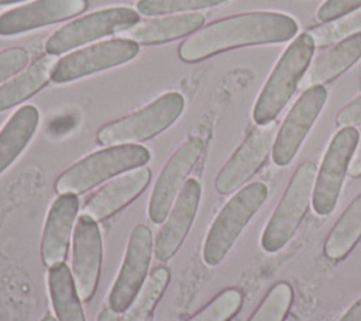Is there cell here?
<instances>
[{
  "instance_id": "10",
  "label": "cell",
  "mask_w": 361,
  "mask_h": 321,
  "mask_svg": "<svg viewBox=\"0 0 361 321\" xmlns=\"http://www.w3.org/2000/svg\"><path fill=\"white\" fill-rule=\"evenodd\" d=\"M138 51L137 42L123 38L90 45L58 61L52 70L51 80L55 83L76 80L86 75L124 63L135 58Z\"/></svg>"
},
{
  "instance_id": "35",
  "label": "cell",
  "mask_w": 361,
  "mask_h": 321,
  "mask_svg": "<svg viewBox=\"0 0 361 321\" xmlns=\"http://www.w3.org/2000/svg\"><path fill=\"white\" fill-rule=\"evenodd\" d=\"M96 321H121V320L118 317V313H116L109 304H106L102 308V311H100V314H99Z\"/></svg>"
},
{
  "instance_id": "6",
  "label": "cell",
  "mask_w": 361,
  "mask_h": 321,
  "mask_svg": "<svg viewBox=\"0 0 361 321\" xmlns=\"http://www.w3.org/2000/svg\"><path fill=\"white\" fill-rule=\"evenodd\" d=\"M316 176L317 169L313 162H305L298 168L264 229L261 245L265 252L279 251L292 238L312 200Z\"/></svg>"
},
{
  "instance_id": "37",
  "label": "cell",
  "mask_w": 361,
  "mask_h": 321,
  "mask_svg": "<svg viewBox=\"0 0 361 321\" xmlns=\"http://www.w3.org/2000/svg\"><path fill=\"white\" fill-rule=\"evenodd\" d=\"M41 321H58V320H56V318H54L52 315H45Z\"/></svg>"
},
{
  "instance_id": "36",
  "label": "cell",
  "mask_w": 361,
  "mask_h": 321,
  "mask_svg": "<svg viewBox=\"0 0 361 321\" xmlns=\"http://www.w3.org/2000/svg\"><path fill=\"white\" fill-rule=\"evenodd\" d=\"M17 1H23V0H0V6L11 4V3H17Z\"/></svg>"
},
{
  "instance_id": "30",
  "label": "cell",
  "mask_w": 361,
  "mask_h": 321,
  "mask_svg": "<svg viewBox=\"0 0 361 321\" xmlns=\"http://www.w3.org/2000/svg\"><path fill=\"white\" fill-rule=\"evenodd\" d=\"M30 62V54L20 46L8 48L0 52V82L23 70Z\"/></svg>"
},
{
  "instance_id": "15",
  "label": "cell",
  "mask_w": 361,
  "mask_h": 321,
  "mask_svg": "<svg viewBox=\"0 0 361 321\" xmlns=\"http://www.w3.org/2000/svg\"><path fill=\"white\" fill-rule=\"evenodd\" d=\"M86 0H35L0 14V35H16L82 13Z\"/></svg>"
},
{
  "instance_id": "7",
  "label": "cell",
  "mask_w": 361,
  "mask_h": 321,
  "mask_svg": "<svg viewBox=\"0 0 361 321\" xmlns=\"http://www.w3.org/2000/svg\"><path fill=\"white\" fill-rule=\"evenodd\" d=\"M140 21V14L128 7H110L80 17L59 30L47 41L49 55H59L106 35L120 34Z\"/></svg>"
},
{
  "instance_id": "28",
  "label": "cell",
  "mask_w": 361,
  "mask_h": 321,
  "mask_svg": "<svg viewBox=\"0 0 361 321\" xmlns=\"http://www.w3.org/2000/svg\"><path fill=\"white\" fill-rule=\"evenodd\" d=\"M241 304V291L237 289H227L186 321H228L240 310Z\"/></svg>"
},
{
  "instance_id": "23",
  "label": "cell",
  "mask_w": 361,
  "mask_h": 321,
  "mask_svg": "<svg viewBox=\"0 0 361 321\" xmlns=\"http://www.w3.org/2000/svg\"><path fill=\"white\" fill-rule=\"evenodd\" d=\"M48 290L58 321H86L73 276L65 262L49 268Z\"/></svg>"
},
{
  "instance_id": "20",
  "label": "cell",
  "mask_w": 361,
  "mask_h": 321,
  "mask_svg": "<svg viewBox=\"0 0 361 321\" xmlns=\"http://www.w3.org/2000/svg\"><path fill=\"white\" fill-rule=\"evenodd\" d=\"M361 58V32L354 34L317 56L302 79V87L333 80Z\"/></svg>"
},
{
  "instance_id": "16",
  "label": "cell",
  "mask_w": 361,
  "mask_h": 321,
  "mask_svg": "<svg viewBox=\"0 0 361 321\" xmlns=\"http://www.w3.org/2000/svg\"><path fill=\"white\" fill-rule=\"evenodd\" d=\"M199 201L200 184L196 179H188L157 235L154 255L158 260H168L179 249L195 220Z\"/></svg>"
},
{
  "instance_id": "14",
  "label": "cell",
  "mask_w": 361,
  "mask_h": 321,
  "mask_svg": "<svg viewBox=\"0 0 361 321\" xmlns=\"http://www.w3.org/2000/svg\"><path fill=\"white\" fill-rule=\"evenodd\" d=\"M72 276L80 300L89 301L99 283L102 235L97 221L82 214L76 220L72 241Z\"/></svg>"
},
{
  "instance_id": "29",
  "label": "cell",
  "mask_w": 361,
  "mask_h": 321,
  "mask_svg": "<svg viewBox=\"0 0 361 321\" xmlns=\"http://www.w3.org/2000/svg\"><path fill=\"white\" fill-rule=\"evenodd\" d=\"M224 1L227 0H138L137 10L144 15H159L213 7Z\"/></svg>"
},
{
  "instance_id": "8",
  "label": "cell",
  "mask_w": 361,
  "mask_h": 321,
  "mask_svg": "<svg viewBox=\"0 0 361 321\" xmlns=\"http://www.w3.org/2000/svg\"><path fill=\"white\" fill-rule=\"evenodd\" d=\"M358 138L360 134L354 127H344L333 137L316 176L312 196L313 208L319 215H327L334 210Z\"/></svg>"
},
{
  "instance_id": "12",
  "label": "cell",
  "mask_w": 361,
  "mask_h": 321,
  "mask_svg": "<svg viewBox=\"0 0 361 321\" xmlns=\"http://www.w3.org/2000/svg\"><path fill=\"white\" fill-rule=\"evenodd\" d=\"M202 152L203 141L200 138H190L178 148L162 168L148 203V215L152 222L159 224L166 220L188 175L196 165Z\"/></svg>"
},
{
  "instance_id": "11",
  "label": "cell",
  "mask_w": 361,
  "mask_h": 321,
  "mask_svg": "<svg viewBox=\"0 0 361 321\" xmlns=\"http://www.w3.org/2000/svg\"><path fill=\"white\" fill-rule=\"evenodd\" d=\"M326 99V87L316 84L307 87L296 100L275 137L272 159L278 166L290 163L305 137L320 114Z\"/></svg>"
},
{
  "instance_id": "4",
  "label": "cell",
  "mask_w": 361,
  "mask_h": 321,
  "mask_svg": "<svg viewBox=\"0 0 361 321\" xmlns=\"http://www.w3.org/2000/svg\"><path fill=\"white\" fill-rule=\"evenodd\" d=\"M267 196V184L254 182L243 187L226 203L204 239L203 260L206 265L216 266L223 260L243 228L262 206Z\"/></svg>"
},
{
  "instance_id": "19",
  "label": "cell",
  "mask_w": 361,
  "mask_h": 321,
  "mask_svg": "<svg viewBox=\"0 0 361 321\" xmlns=\"http://www.w3.org/2000/svg\"><path fill=\"white\" fill-rule=\"evenodd\" d=\"M203 23L204 15L200 13L168 15L137 23L131 28L120 32V37L123 39H130L138 44L164 42L193 32L195 30L202 27Z\"/></svg>"
},
{
  "instance_id": "32",
  "label": "cell",
  "mask_w": 361,
  "mask_h": 321,
  "mask_svg": "<svg viewBox=\"0 0 361 321\" xmlns=\"http://www.w3.org/2000/svg\"><path fill=\"white\" fill-rule=\"evenodd\" d=\"M337 124L341 127H353L361 124V94L350 101L337 114Z\"/></svg>"
},
{
  "instance_id": "24",
  "label": "cell",
  "mask_w": 361,
  "mask_h": 321,
  "mask_svg": "<svg viewBox=\"0 0 361 321\" xmlns=\"http://www.w3.org/2000/svg\"><path fill=\"white\" fill-rule=\"evenodd\" d=\"M361 237V193L341 214L324 242V253L333 260L343 259Z\"/></svg>"
},
{
  "instance_id": "26",
  "label": "cell",
  "mask_w": 361,
  "mask_h": 321,
  "mask_svg": "<svg viewBox=\"0 0 361 321\" xmlns=\"http://www.w3.org/2000/svg\"><path fill=\"white\" fill-rule=\"evenodd\" d=\"M361 32V7L337 20L317 25L309 31L316 46H327Z\"/></svg>"
},
{
  "instance_id": "5",
  "label": "cell",
  "mask_w": 361,
  "mask_h": 321,
  "mask_svg": "<svg viewBox=\"0 0 361 321\" xmlns=\"http://www.w3.org/2000/svg\"><path fill=\"white\" fill-rule=\"evenodd\" d=\"M183 106L182 94L165 93L141 110L104 125L97 134V141L102 145L113 146L152 138L175 122Z\"/></svg>"
},
{
  "instance_id": "3",
  "label": "cell",
  "mask_w": 361,
  "mask_h": 321,
  "mask_svg": "<svg viewBox=\"0 0 361 321\" xmlns=\"http://www.w3.org/2000/svg\"><path fill=\"white\" fill-rule=\"evenodd\" d=\"M151 158L147 148L134 144L107 146L93 152L66 169L56 180L59 194H80L121 172L145 165Z\"/></svg>"
},
{
  "instance_id": "25",
  "label": "cell",
  "mask_w": 361,
  "mask_h": 321,
  "mask_svg": "<svg viewBox=\"0 0 361 321\" xmlns=\"http://www.w3.org/2000/svg\"><path fill=\"white\" fill-rule=\"evenodd\" d=\"M168 282L169 270L165 266L154 269L131 306L124 311L121 321H145L165 291Z\"/></svg>"
},
{
  "instance_id": "13",
  "label": "cell",
  "mask_w": 361,
  "mask_h": 321,
  "mask_svg": "<svg viewBox=\"0 0 361 321\" xmlns=\"http://www.w3.org/2000/svg\"><path fill=\"white\" fill-rule=\"evenodd\" d=\"M275 137L276 124L274 121L257 127L217 175V191L228 194L244 184L267 160Z\"/></svg>"
},
{
  "instance_id": "2",
  "label": "cell",
  "mask_w": 361,
  "mask_h": 321,
  "mask_svg": "<svg viewBox=\"0 0 361 321\" xmlns=\"http://www.w3.org/2000/svg\"><path fill=\"white\" fill-rule=\"evenodd\" d=\"M314 41L309 32L299 34L279 58L264 84L252 110L258 125L275 120L300 84L314 52Z\"/></svg>"
},
{
  "instance_id": "18",
  "label": "cell",
  "mask_w": 361,
  "mask_h": 321,
  "mask_svg": "<svg viewBox=\"0 0 361 321\" xmlns=\"http://www.w3.org/2000/svg\"><path fill=\"white\" fill-rule=\"evenodd\" d=\"M149 177V169L140 166L113 179L86 201L83 214L94 221H102L111 217L114 213L133 201L147 187Z\"/></svg>"
},
{
  "instance_id": "33",
  "label": "cell",
  "mask_w": 361,
  "mask_h": 321,
  "mask_svg": "<svg viewBox=\"0 0 361 321\" xmlns=\"http://www.w3.org/2000/svg\"><path fill=\"white\" fill-rule=\"evenodd\" d=\"M348 173L353 176V177H358L361 176V139L355 148V152L353 155V159L350 162V166H348Z\"/></svg>"
},
{
  "instance_id": "27",
  "label": "cell",
  "mask_w": 361,
  "mask_h": 321,
  "mask_svg": "<svg viewBox=\"0 0 361 321\" xmlns=\"http://www.w3.org/2000/svg\"><path fill=\"white\" fill-rule=\"evenodd\" d=\"M292 303V287L286 282L276 283L248 321H283Z\"/></svg>"
},
{
  "instance_id": "34",
  "label": "cell",
  "mask_w": 361,
  "mask_h": 321,
  "mask_svg": "<svg viewBox=\"0 0 361 321\" xmlns=\"http://www.w3.org/2000/svg\"><path fill=\"white\" fill-rule=\"evenodd\" d=\"M338 321H361V298L357 300Z\"/></svg>"
},
{
  "instance_id": "31",
  "label": "cell",
  "mask_w": 361,
  "mask_h": 321,
  "mask_svg": "<svg viewBox=\"0 0 361 321\" xmlns=\"http://www.w3.org/2000/svg\"><path fill=\"white\" fill-rule=\"evenodd\" d=\"M361 7V0H326L317 10V18L329 23Z\"/></svg>"
},
{
  "instance_id": "1",
  "label": "cell",
  "mask_w": 361,
  "mask_h": 321,
  "mask_svg": "<svg viewBox=\"0 0 361 321\" xmlns=\"http://www.w3.org/2000/svg\"><path fill=\"white\" fill-rule=\"evenodd\" d=\"M299 27L288 14L254 11L231 15L209 24L179 46L185 62H197L217 52L257 44H276L292 39Z\"/></svg>"
},
{
  "instance_id": "22",
  "label": "cell",
  "mask_w": 361,
  "mask_h": 321,
  "mask_svg": "<svg viewBox=\"0 0 361 321\" xmlns=\"http://www.w3.org/2000/svg\"><path fill=\"white\" fill-rule=\"evenodd\" d=\"M56 65L54 55H45L35 61L24 73L0 86V111L17 106L42 89L51 79Z\"/></svg>"
},
{
  "instance_id": "17",
  "label": "cell",
  "mask_w": 361,
  "mask_h": 321,
  "mask_svg": "<svg viewBox=\"0 0 361 321\" xmlns=\"http://www.w3.org/2000/svg\"><path fill=\"white\" fill-rule=\"evenodd\" d=\"M78 210L79 200L76 194H59L52 203L41 239V255L48 268L65 262Z\"/></svg>"
},
{
  "instance_id": "9",
  "label": "cell",
  "mask_w": 361,
  "mask_h": 321,
  "mask_svg": "<svg viewBox=\"0 0 361 321\" xmlns=\"http://www.w3.org/2000/svg\"><path fill=\"white\" fill-rule=\"evenodd\" d=\"M152 232L147 225H137L128 239L121 269L111 286L109 306L124 313L145 283L152 256Z\"/></svg>"
},
{
  "instance_id": "21",
  "label": "cell",
  "mask_w": 361,
  "mask_h": 321,
  "mask_svg": "<svg viewBox=\"0 0 361 321\" xmlns=\"http://www.w3.org/2000/svg\"><path fill=\"white\" fill-rule=\"evenodd\" d=\"M39 122L34 106L18 108L0 130V173L4 172L31 141Z\"/></svg>"
}]
</instances>
